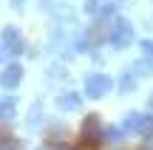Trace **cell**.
<instances>
[{
    "mask_svg": "<svg viewBox=\"0 0 153 150\" xmlns=\"http://www.w3.org/2000/svg\"><path fill=\"white\" fill-rule=\"evenodd\" d=\"M20 79H23V68L17 65V62H11V65H6L3 71H0V85H3V88H17V85H20Z\"/></svg>",
    "mask_w": 153,
    "mask_h": 150,
    "instance_id": "3957f363",
    "label": "cell"
},
{
    "mask_svg": "<svg viewBox=\"0 0 153 150\" xmlns=\"http://www.w3.org/2000/svg\"><path fill=\"white\" fill-rule=\"evenodd\" d=\"M0 40H3V45L11 51V54L23 51V37H20V31H17L14 26H6V28H3V34H0Z\"/></svg>",
    "mask_w": 153,
    "mask_h": 150,
    "instance_id": "277c9868",
    "label": "cell"
},
{
    "mask_svg": "<svg viewBox=\"0 0 153 150\" xmlns=\"http://www.w3.org/2000/svg\"><path fill=\"white\" fill-rule=\"evenodd\" d=\"M148 105H150V108H153V96H150V102H148Z\"/></svg>",
    "mask_w": 153,
    "mask_h": 150,
    "instance_id": "5bb4252c",
    "label": "cell"
},
{
    "mask_svg": "<svg viewBox=\"0 0 153 150\" xmlns=\"http://www.w3.org/2000/svg\"><path fill=\"white\" fill-rule=\"evenodd\" d=\"M111 77L108 74H94V77H88L85 79V94L88 96H94V99H99V96H105L111 91Z\"/></svg>",
    "mask_w": 153,
    "mask_h": 150,
    "instance_id": "6da1fadb",
    "label": "cell"
},
{
    "mask_svg": "<svg viewBox=\"0 0 153 150\" xmlns=\"http://www.w3.org/2000/svg\"><path fill=\"white\" fill-rule=\"evenodd\" d=\"M79 139H88V142H102V122H99V116H97V113H88V116L82 119Z\"/></svg>",
    "mask_w": 153,
    "mask_h": 150,
    "instance_id": "7a4b0ae2",
    "label": "cell"
},
{
    "mask_svg": "<svg viewBox=\"0 0 153 150\" xmlns=\"http://www.w3.org/2000/svg\"><path fill=\"white\" fill-rule=\"evenodd\" d=\"M145 51H148V54L153 57V43H145Z\"/></svg>",
    "mask_w": 153,
    "mask_h": 150,
    "instance_id": "7c38bea8",
    "label": "cell"
},
{
    "mask_svg": "<svg viewBox=\"0 0 153 150\" xmlns=\"http://www.w3.org/2000/svg\"><path fill=\"white\" fill-rule=\"evenodd\" d=\"M11 3H14V6H23V0H11Z\"/></svg>",
    "mask_w": 153,
    "mask_h": 150,
    "instance_id": "4fadbf2b",
    "label": "cell"
},
{
    "mask_svg": "<svg viewBox=\"0 0 153 150\" xmlns=\"http://www.w3.org/2000/svg\"><path fill=\"white\" fill-rule=\"evenodd\" d=\"M14 113H17V99L14 96H0V122L11 119Z\"/></svg>",
    "mask_w": 153,
    "mask_h": 150,
    "instance_id": "5b68a950",
    "label": "cell"
},
{
    "mask_svg": "<svg viewBox=\"0 0 153 150\" xmlns=\"http://www.w3.org/2000/svg\"><path fill=\"white\" fill-rule=\"evenodd\" d=\"M57 108H62V111H76V108H79V96H76V94L57 96Z\"/></svg>",
    "mask_w": 153,
    "mask_h": 150,
    "instance_id": "8992f818",
    "label": "cell"
},
{
    "mask_svg": "<svg viewBox=\"0 0 153 150\" xmlns=\"http://www.w3.org/2000/svg\"><path fill=\"white\" fill-rule=\"evenodd\" d=\"M114 40H116V43H128V40H131V26H128L125 20L116 23V28H114Z\"/></svg>",
    "mask_w": 153,
    "mask_h": 150,
    "instance_id": "ba28073f",
    "label": "cell"
},
{
    "mask_svg": "<svg viewBox=\"0 0 153 150\" xmlns=\"http://www.w3.org/2000/svg\"><path fill=\"white\" fill-rule=\"evenodd\" d=\"M136 133L142 136V139H153V116H142V119H139Z\"/></svg>",
    "mask_w": 153,
    "mask_h": 150,
    "instance_id": "52a82bcc",
    "label": "cell"
},
{
    "mask_svg": "<svg viewBox=\"0 0 153 150\" xmlns=\"http://www.w3.org/2000/svg\"><path fill=\"white\" fill-rule=\"evenodd\" d=\"M74 150H99V142H88V139H79Z\"/></svg>",
    "mask_w": 153,
    "mask_h": 150,
    "instance_id": "9c48e42d",
    "label": "cell"
},
{
    "mask_svg": "<svg viewBox=\"0 0 153 150\" xmlns=\"http://www.w3.org/2000/svg\"><path fill=\"white\" fill-rule=\"evenodd\" d=\"M131 88H133V79H131V77H125V79L119 82V91H131Z\"/></svg>",
    "mask_w": 153,
    "mask_h": 150,
    "instance_id": "8fae6325",
    "label": "cell"
},
{
    "mask_svg": "<svg viewBox=\"0 0 153 150\" xmlns=\"http://www.w3.org/2000/svg\"><path fill=\"white\" fill-rule=\"evenodd\" d=\"M150 68H153L150 62H136V74H145V77H148V74H153Z\"/></svg>",
    "mask_w": 153,
    "mask_h": 150,
    "instance_id": "30bf717a",
    "label": "cell"
}]
</instances>
